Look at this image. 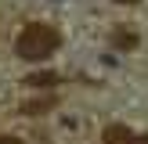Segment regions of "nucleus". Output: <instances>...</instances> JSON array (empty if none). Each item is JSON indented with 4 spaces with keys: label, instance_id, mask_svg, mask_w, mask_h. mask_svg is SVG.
Masks as SVG:
<instances>
[{
    "label": "nucleus",
    "instance_id": "obj_1",
    "mask_svg": "<svg viewBox=\"0 0 148 144\" xmlns=\"http://www.w3.org/2000/svg\"><path fill=\"white\" fill-rule=\"evenodd\" d=\"M58 47H62V33L47 22H29L14 40V54L25 61H47Z\"/></svg>",
    "mask_w": 148,
    "mask_h": 144
},
{
    "label": "nucleus",
    "instance_id": "obj_2",
    "mask_svg": "<svg viewBox=\"0 0 148 144\" xmlns=\"http://www.w3.org/2000/svg\"><path fill=\"white\" fill-rule=\"evenodd\" d=\"M58 105V97L54 94H47V97H36V101H25V105L18 108L22 115H43V112H51V108Z\"/></svg>",
    "mask_w": 148,
    "mask_h": 144
},
{
    "label": "nucleus",
    "instance_id": "obj_3",
    "mask_svg": "<svg viewBox=\"0 0 148 144\" xmlns=\"http://www.w3.org/2000/svg\"><path fill=\"white\" fill-rule=\"evenodd\" d=\"M54 83H62L58 72H33V76L25 79V86H36V90H51Z\"/></svg>",
    "mask_w": 148,
    "mask_h": 144
},
{
    "label": "nucleus",
    "instance_id": "obj_4",
    "mask_svg": "<svg viewBox=\"0 0 148 144\" xmlns=\"http://www.w3.org/2000/svg\"><path fill=\"white\" fill-rule=\"evenodd\" d=\"M101 141H105V144H134V133H130L127 126H108Z\"/></svg>",
    "mask_w": 148,
    "mask_h": 144
},
{
    "label": "nucleus",
    "instance_id": "obj_5",
    "mask_svg": "<svg viewBox=\"0 0 148 144\" xmlns=\"http://www.w3.org/2000/svg\"><path fill=\"white\" fill-rule=\"evenodd\" d=\"M112 47H116V50L137 47V33H130V29H116V33H112Z\"/></svg>",
    "mask_w": 148,
    "mask_h": 144
},
{
    "label": "nucleus",
    "instance_id": "obj_6",
    "mask_svg": "<svg viewBox=\"0 0 148 144\" xmlns=\"http://www.w3.org/2000/svg\"><path fill=\"white\" fill-rule=\"evenodd\" d=\"M0 144H22V141H18V137H11V133H7V137H0Z\"/></svg>",
    "mask_w": 148,
    "mask_h": 144
},
{
    "label": "nucleus",
    "instance_id": "obj_7",
    "mask_svg": "<svg viewBox=\"0 0 148 144\" xmlns=\"http://www.w3.org/2000/svg\"><path fill=\"white\" fill-rule=\"evenodd\" d=\"M134 144H148V133H137V137H134Z\"/></svg>",
    "mask_w": 148,
    "mask_h": 144
},
{
    "label": "nucleus",
    "instance_id": "obj_8",
    "mask_svg": "<svg viewBox=\"0 0 148 144\" xmlns=\"http://www.w3.org/2000/svg\"><path fill=\"white\" fill-rule=\"evenodd\" d=\"M116 4H141V0H116Z\"/></svg>",
    "mask_w": 148,
    "mask_h": 144
}]
</instances>
